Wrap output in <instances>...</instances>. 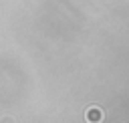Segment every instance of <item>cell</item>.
I'll use <instances>...</instances> for the list:
<instances>
[{
    "mask_svg": "<svg viewBox=\"0 0 129 123\" xmlns=\"http://www.w3.org/2000/svg\"><path fill=\"white\" fill-rule=\"evenodd\" d=\"M103 119H105V111L101 107H97V105H93V107H89L85 111V121L87 123H101Z\"/></svg>",
    "mask_w": 129,
    "mask_h": 123,
    "instance_id": "1",
    "label": "cell"
},
{
    "mask_svg": "<svg viewBox=\"0 0 129 123\" xmlns=\"http://www.w3.org/2000/svg\"><path fill=\"white\" fill-rule=\"evenodd\" d=\"M0 123H14V119H12V117H2Z\"/></svg>",
    "mask_w": 129,
    "mask_h": 123,
    "instance_id": "2",
    "label": "cell"
}]
</instances>
